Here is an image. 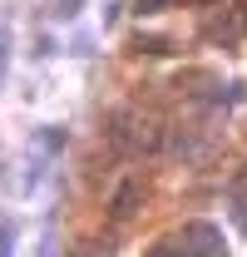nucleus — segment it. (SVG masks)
Listing matches in <instances>:
<instances>
[{"mask_svg": "<svg viewBox=\"0 0 247 257\" xmlns=\"http://www.w3.org/2000/svg\"><path fill=\"white\" fill-rule=\"evenodd\" d=\"M74 10H79V0H60V15H64V20H69Z\"/></svg>", "mask_w": 247, "mask_h": 257, "instance_id": "obj_6", "label": "nucleus"}, {"mask_svg": "<svg viewBox=\"0 0 247 257\" xmlns=\"http://www.w3.org/2000/svg\"><path fill=\"white\" fill-rule=\"evenodd\" d=\"M5 60H10V35H5V25H0V79H5Z\"/></svg>", "mask_w": 247, "mask_h": 257, "instance_id": "obj_5", "label": "nucleus"}, {"mask_svg": "<svg viewBox=\"0 0 247 257\" xmlns=\"http://www.w3.org/2000/svg\"><path fill=\"white\" fill-rule=\"evenodd\" d=\"M134 198H139V178H129V183H124V193L114 198V218H124V213H129V203H134Z\"/></svg>", "mask_w": 247, "mask_h": 257, "instance_id": "obj_3", "label": "nucleus"}, {"mask_svg": "<svg viewBox=\"0 0 247 257\" xmlns=\"http://www.w3.org/2000/svg\"><path fill=\"white\" fill-rule=\"evenodd\" d=\"M60 149H64V128H40V134H35V144H30V168L40 173V168L55 159Z\"/></svg>", "mask_w": 247, "mask_h": 257, "instance_id": "obj_1", "label": "nucleus"}, {"mask_svg": "<svg viewBox=\"0 0 247 257\" xmlns=\"http://www.w3.org/2000/svg\"><path fill=\"white\" fill-rule=\"evenodd\" d=\"M139 50H149V55H168V50H173V40H158V35H144V40H139Z\"/></svg>", "mask_w": 247, "mask_h": 257, "instance_id": "obj_4", "label": "nucleus"}, {"mask_svg": "<svg viewBox=\"0 0 247 257\" xmlns=\"http://www.w3.org/2000/svg\"><path fill=\"white\" fill-rule=\"evenodd\" d=\"M183 247H203V252H222V232H217V227H208V223H198V227H188Z\"/></svg>", "mask_w": 247, "mask_h": 257, "instance_id": "obj_2", "label": "nucleus"}]
</instances>
